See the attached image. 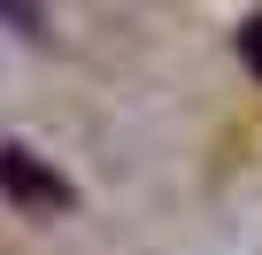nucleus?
I'll list each match as a JSON object with an SVG mask.
<instances>
[{
	"label": "nucleus",
	"instance_id": "obj_1",
	"mask_svg": "<svg viewBox=\"0 0 262 255\" xmlns=\"http://www.w3.org/2000/svg\"><path fill=\"white\" fill-rule=\"evenodd\" d=\"M0 193H8L16 209H70L77 193H70V178L62 170H47L31 147H16V140H0Z\"/></svg>",
	"mask_w": 262,
	"mask_h": 255
},
{
	"label": "nucleus",
	"instance_id": "obj_3",
	"mask_svg": "<svg viewBox=\"0 0 262 255\" xmlns=\"http://www.w3.org/2000/svg\"><path fill=\"white\" fill-rule=\"evenodd\" d=\"M0 24H16V31H39V0H0Z\"/></svg>",
	"mask_w": 262,
	"mask_h": 255
},
{
	"label": "nucleus",
	"instance_id": "obj_2",
	"mask_svg": "<svg viewBox=\"0 0 262 255\" xmlns=\"http://www.w3.org/2000/svg\"><path fill=\"white\" fill-rule=\"evenodd\" d=\"M239 54H247V70L262 77V16H247V24H239Z\"/></svg>",
	"mask_w": 262,
	"mask_h": 255
}]
</instances>
